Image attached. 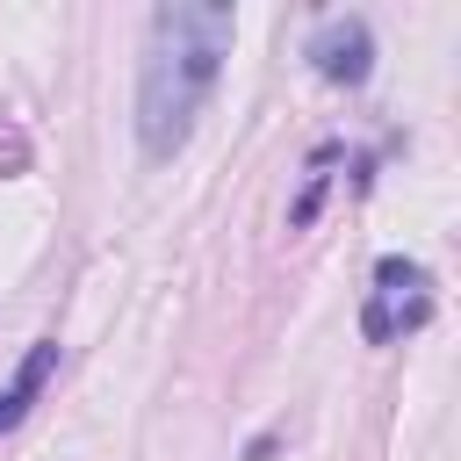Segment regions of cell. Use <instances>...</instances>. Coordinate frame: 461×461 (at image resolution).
<instances>
[{"instance_id":"3957f363","label":"cell","mask_w":461,"mask_h":461,"mask_svg":"<svg viewBox=\"0 0 461 461\" xmlns=\"http://www.w3.org/2000/svg\"><path fill=\"white\" fill-rule=\"evenodd\" d=\"M310 58H317V72H324L331 86H360V79H367V58H375L367 22H360V14H331V22L310 36Z\"/></svg>"},{"instance_id":"6da1fadb","label":"cell","mask_w":461,"mask_h":461,"mask_svg":"<svg viewBox=\"0 0 461 461\" xmlns=\"http://www.w3.org/2000/svg\"><path fill=\"white\" fill-rule=\"evenodd\" d=\"M238 14L209 0H173L144 29V65H137V137L151 158H173L230 58Z\"/></svg>"},{"instance_id":"277c9868","label":"cell","mask_w":461,"mask_h":461,"mask_svg":"<svg viewBox=\"0 0 461 461\" xmlns=\"http://www.w3.org/2000/svg\"><path fill=\"white\" fill-rule=\"evenodd\" d=\"M50 367H58V339H36V346H29V360L14 367V382L0 389V432H14V425H22V411L36 403V389L50 382Z\"/></svg>"},{"instance_id":"7a4b0ae2","label":"cell","mask_w":461,"mask_h":461,"mask_svg":"<svg viewBox=\"0 0 461 461\" xmlns=\"http://www.w3.org/2000/svg\"><path fill=\"white\" fill-rule=\"evenodd\" d=\"M432 317V281H425V267L418 259H382L375 267V288H367V310H360V331L375 339V346H389V339H403V331H418Z\"/></svg>"}]
</instances>
